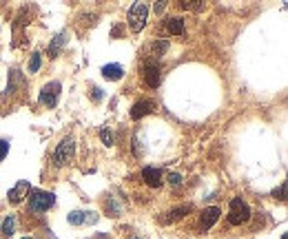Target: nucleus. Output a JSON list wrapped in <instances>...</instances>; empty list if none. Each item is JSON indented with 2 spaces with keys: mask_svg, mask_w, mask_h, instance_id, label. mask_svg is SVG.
I'll return each mask as SVG.
<instances>
[{
  "mask_svg": "<svg viewBox=\"0 0 288 239\" xmlns=\"http://www.w3.org/2000/svg\"><path fill=\"white\" fill-rule=\"evenodd\" d=\"M251 219V208L248 204L244 202L242 197L231 199V206H229V224L231 226H242Z\"/></svg>",
  "mask_w": 288,
  "mask_h": 239,
  "instance_id": "obj_1",
  "label": "nucleus"
},
{
  "mask_svg": "<svg viewBox=\"0 0 288 239\" xmlns=\"http://www.w3.org/2000/svg\"><path fill=\"white\" fill-rule=\"evenodd\" d=\"M55 204V195L53 193H47V191H31V197H29V210L31 213H47Z\"/></svg>",
  "mask_w": 288,
  "mask_h": 239,
  "instance_id": "obj_2",
  "label": "nucleus"
},
{
  "mask_svg": "<svg viewBox=\"0 0 288 239\" xmlns=\"http://www.w3.org/2000/svg\"><path fill=\"white\" fill-rule=\"evenodd\" d=\"M147 16H149V7L144 3H137L129 9V18L126 20H129V27H131L133 33L144 29V25H147Z\"/></svg>",
  "mask_w": 288,
  "mask_h": 239,
  "instance_id": "obj_3",
  "label": "nucleus"
},
{
  "mask_svg": "<svg viewBox=\"0 0 288 239\" xmlns=\"http://www.w3.org/2000/svg\"><path fill=\"white\" fill-rule=\"evenodd\" d=\"M74 155H76V144H74V140L66 137V140H62L58 144V148H55L53 162H55V166H64L74 160Z\"/></svg>",
  "mask_w": 288,
  "mask_h": 239,
  "instance_id": "obj_4",
  "label": "nucleus"
},
{
  "mask_svg": "<svg viewBox=\"0 0 288 239\" xmlns=\"http://www.w3.org/2000/svg\"><path fill=\"white\" fill-rule=\"evenodd\" d=\"M60 82H49V85L42 87L40 91V104H44V107L53 109L55 104H58V98H60Z\"/></svg>",
  "mask_w": 288,
  "mask_h": 239,
  "instance_id": "obj_5",
  "label": "nucleus"
},
{
  "mask_svg": "<svg viewBox=\"0 0 288 239\" xmlns=\"http://www.w3.org/2000/svg\"><path fill=\"white\" fill-rule=\"evenodd\" d=\"M160 80H162V69H160L158 62H147L144 64V82H147V87L155 89L160 85Z\"/></svg>",
  "mask_w": 288,
  "mask_h": 239,
  "instance_id": "obj_6",
  "label": "nucleus"
},
{
  "mask_svg": "<svg viewBox=\"0 0 288 239\" xmlns=\"http://www.w3.org/2000/svg\"><path fill=\"white\" fill-rule=\"evenodd\" d=\"M98 221V213L93 210H74L69 213V224L74 226H87V224H96Z\"/></svg>",
  "mask_w": 288,
  "mask_h": 239,
  "instance_id": "obj_7",
  "label": "nucleus"
},
{
  "mask_svg": "<svg viewBox=\"0 0 288 239\" xmlns=\"http://www.w3.org/2000/svg\"><path fill=\"white\" fill-rule=\"evenodd\" d=\"M153 111H155V102H153V100L142 98V100H137V102L133 104V109H131V118H133V120H140V118H144V115L153 113Z\"/></svg>",
  "mask_w": 288,
  "mask_h": 239,
  "instance_id": "obj_8",
  "label": "nucleus"
},
{
  "mask_svg": "<svg viewBox=\"0 0 288 239\" xmlns=\"http://www.w3.org/2000/svg\"><path fill=\"white\" fill-rule=\"evenodd\" d=\"M27 195H29V182H27V180H20L18 184H16V186L9 191L7 199H9V204H14V206H16V204H20Z\"/></svg>",
  "mask_w": 288,
  "mask_h": 239,
  "instance_id": "obj_9",
  "label": "nucleus"
},
{
  "mask_svg": "<svg viewBox=\"0 0 288 239\" xmlns=\"http://www.w3.org/2000/svg\"><path fill=\"white\" fill-rule=\"evenodd\" d=\"M220 215H222V210H220L218 206L204 208V210H202V215H199V228H202V230H208L210 226H213L215 221L220 219Z\"/></svg>",
  "mask_w": 288,
  "mask_h": 239,
  "instance_id": "obj_10",
  "label": "nucleus"
},
{
  "mask_svg": "<svg viewBox=\"0 0 288 239\" xmlns=\"http://www.w3.org/2000/svg\"><path fill=\"white\" fill-rule=\"evenodd\" d=\"M142 180L147 182L149 186L160 188V186H162V171L155 169V166H147V169L142 171Z\"/></svg>",
  "mask_w": 288,
  "mask_h": 239,
  "instance_id": "obj_11",
  "label": "nucleus"
},
{
  "mask_svg": "<svg viewBox=\"0 0 288 239\" xmlns=\"http://www.w3.org/2000/svg\"><path fill=\"white\" fill-rule=\"evenodd\" d=\"M191 204H184V206H177L173 210H169V213H164V217H160V224H171V221H177V219H182L184 215L191 213Z\"/></svg>",
  "mask_w": 288,
  "mask_h": 239,
  "instance_id": "obj_12",
  "label": "nucleus"
},
{
  "mask_svg": "<svg viewBox=\"0 0 288 239\" xmlns=\"http://www.w3.org/2000/svg\"><path fill=\"white\" fill-rule=\"evenodd\" d=\"M66 38H69V36H66V31H60L58 36L53 38L51 44H49V58H58L60 51H62L64 44H66Z\"/></svg>",
  "mask_w": 288,
  "mask_h": 239,
  "instance_id": "obj_13",
  "label": "nucleus"
},
{
  "mask_svg": "<svg viewBox=\"0 0 288 239\" xmlns=\"http://www.w3.org/2000/svg\"><path fill=\"white\" fill-rule=\"evenodd\" d=\"M102 75L107 77V80L115 82V80H122V75H124V69H122L120 64H104V66H102Z\"/></svg>",
  "mask_w": 288,
  "mask_h": 239,
  "instance_id": "obj_14",
  "label": "nucleus"
},
{
  "mask_svg": "<svg viewBox=\"0 0 288 239\" xmlns=\"http://www.w3.org/2000/svg\"><path fill=\"white\" fill-rule=\"evenodd\" d=\"M166 31L169 33H173V36H182V33H184V20L182 18H169L166 20Z\"/></svg>",
  "mask_w": 288,
  "mask_h": 239,
  "instance_id": "obj_15",
  "label": "nucleus"
},
{
  "mask_svg": "<svg viewBox=\"0 0 288 239\" xmlns=\"http://www.w3.org/2000/svg\"><path fill=\"white\" fill-rule=\"evenodd\" d=\"M0 230H3L7 237L14 235V232H16V215H9V217L5 219V224H3V228H0Z\"/></svg>",
  "mask_w": 288,
  "mask_h": 239,
  "instance_id": "obj_16",
  "label": "nucleus"
},
{
  "mask_svg": "<svg viewBox=\"0 0 288 239\" xmlns=\"http://www.w3.org/2000/svg\"><path fill=\"white\" fill-rule=\"evenodd\" d=\"M166 49H169V42H164V40H160V42H153V47H151V51H153V55L155 58H160Z\"/></svg>",
  "mask_w": 288,
  "mask_h": 239,
  "instance_id": "obj_17",
  "label": "nucleus"
},
{
  "mask_svg": "<svg viewBox=\"0 0 288 239\" xmlns=\"http://www.w3.org/2000/svg\"><path fill=\"white\" fill-rule=\"evenodd\" d=\"M100 137H102V142L107 144V146H113V133H111V129L102 126V129H100Z\"/></svg>",
  "mask_w": 288,
  "mask_h": 239,
  "instance_id": "obj_18",
  "label": "nucleus"
},
{
  "mask_svg": "<svg viewBox=\"0 0 288 239\" xmlns=\"http://www.w3.org/2000/svg\"><path fill=\"white\" fill-rule=\"evenodd\" d=\"M40 69V53H31V62H29V73H36Z\"/></svg>",
  "mask_w": 288,
  "mask_h": 239,
  "instance_id": "obj_19",
  "label": "nucleus"
},
{
  "mask_svg": "<svg viewBox=\"0 0 288 239\" xmlns=\"http://www.w3.org/2000/svg\"><path fill=\"white\" fill-rule=\"evenodd\" d=\"M273 197L279 199V202H284V199H286V182H281V186L275 188V191H273Z\"/></svg>",
  "mask_w": 288,
  "mask_h": 239,
  "instance_id": "obj_20",
  "label": "nucleus"
},
{
  "mask_svg": "<svg viewBox=\"0 0 288 239\" xmlns=\"http://www.w3.org/2000/svg\"><path fill=\"white\" fill-rule=\"evenodd\" d=\"M7 153H9V142L7 140H0V162L7 157Z\"/></svg>",
  "mask_w": 288,
  "mask_h": 239,
  "instance_id": "obj_21",
  "label": "nucleus"
},
{
  "mask_svg": "<svg viewBox=\"0 0 288 239\" xmlns=\"http://www.w3.org/2000/svg\"><path fill=\"white\" fill-rule=\"evenodd\" d=\"M104 98V93H102V89H98V87H91V100L93 102H100V100Z\"/></svg>",
  "mask_w": 288,
  "mask_h": 239,
  "instance_id": "obj_22",
  "label": "nucleus"
},
{
  "mask_svg": "<svg viewBox=\"0 0 288 239\" xmlns=\"http://www.w3.org/2000/svg\"><path fill=\"white\" fill-rule=\"evenodd\" d=\"M169 184L171 186H180L182 184V175L180 173H171L169 175Z\"/></svg>",
  "mask_w": 288,
  "mask_h": 239,
  "instance_id": "obj_23",
  "label": "nucleus"
},
{
  "mask_svg": "<svg viewBox=\"0 0 288 239\" xmlns=\"http://www.w3.org/2000/svg\"><path fill=\"white\" fill-rule=\"evenodd\" d=\"M281 239H288V235H281Z\"/></svg>",
  "mask_w": 288,
  "mask_h": 239,
  "instance_id": "obj_24",
  "label": "nucleus"
},
{
  "mask_svg": "<svg viewBox=\"0 0 288 239\" xmlns=\"http://www.w3.org/2000/svg\"><path fill=\"white\" fill-rule=\"evenodd\" d=\"M131 239H140V237H131Z\"/></svg>",
  "mask_w": 288,
  "mask_h": 239,
  "instance_id": "obj_25",
  "label": "nucleus"
},
{
  "mask_svg": "<svg viewBox=\"0 0 288 239\" xmlns=\"http://www.w3.org/2000/svg\"><path fill=\"white\" fill-rule=\"evenodd\" d=\"M22 239H31V237H22Z\"/></svg>",
  "mask_w": 288,
  "mask_h": 239,
  "instance_id": "obj_26",
  "label": "nucleus"
}]
</instances>
